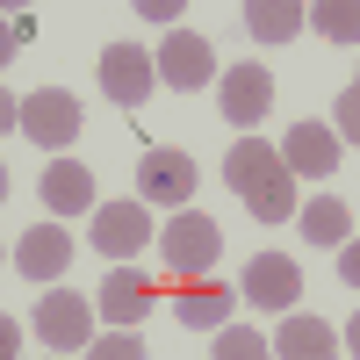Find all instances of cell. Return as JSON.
Segmentation results:
<instances>
[{
    "label": "cell",
    "mask_w": 360,
    "mask_h": 360,
    "mask_svg": "<svg viewBox=\"0 0 360 360\" xmlns=\"http://www.w3.org/2000/svg\"><path fill=\"white\" fill-rule=\"evenodd\" d=\"M224 180L238 188V202L252 209L259 224H288L295 217V188H288V166H281V152L266 137H238L231 152H224Z\"/></svg>",
    "instance_id": "cell-1"
},
{
    "label": "cell",
    "mask_w": 360,
    "mask_h": 360,
    "mask_svg": "<svg viewBox=\"0 0 360 360\" xmlns=\"http://www.w3.org/2000/svg\"><path fill=\"white\" fill-rule=\"evenodd\" d=\"M159 259H166V274L173 288H188V281H209L217 274V259H224V231L202 217V209H173V224L152 238Z\"/></svg>",
    "instance_id": "cell-2"
},
{
    "label": "cell",
    "mask_w": 360,
    "mask_h": 360,
    "mask_svg": "<svg viewBox=\"0 0 360 360\" xmlns=\"http://www.w3.org/2000/svg\"><path fill=\"white\" fill-rule=\"evenodd\" d=\"M86 224H94V231H86V245H94L108 266H130V259L159 238L144 202H94V217H86Z\"/></svg>",
    "instance_id": "cell-3"
},
{
    "label": "cell",
    "mask_w": 360,
    "mask_h": 360,
    "mask_svg": "<svg viewBox=\"0 0 360 360\" xmlns=\"http://www.w3.org/2000/svg\"><path fill=\"white\" fill-rule=\"evenodd\" d=\"M29 332H37L51 353H79L86 339H94V295H79V288H44V303L37 317H29Z\"/></svg>",
    "instance_id": "cell-4"
},
{
    "label": "cell",
    "mask_w": 360,
    "mask_h": 360,
    "mask_svg": "<svg viewBox=\"0 0 360 360\" xmlns=\"http://www.w3.org/2000/svg\"><path fill=\"white\" fill-rule=\"evenodd\" d=\"M15 130L58 159V152L79 137V101L65 94V86H37V94H22V101H15Z\"/></svg>",
    "instance_id": "cell-5"
},
{
    "label": "cell",
    "mask_w": 360,
    "mask_h": 360,
    "mask_svg": "<svg viewBox=\"0 0 360 360\" xmlns=\"http://www.w3.org/2000/svg\"><path fill=\"white\" fill-rule=\"evenodd\" d=\"M152 72L159 86H173V94H195V86H217V51H209L202 29H166V44L152 51Z\"/></svg>",
    "instance_id": "cell-6"
},
{
    "label": "cell",
    "mask_w": 360,
    "mask_h": 360,
    "mask_svg": "<svg viewBox=\"0 0 360 360\" xmlns=\"http://www.w3.org/2000/svg\"><path fill=\"white\" fill-rule=\"evenodd\" d=\"M195 159L173 152V144H152V152L137 159V202L144 209H188L195 202Z\"/></svg>",
    "instance_id": "cell-7"
},
{
    "label": "cell",
    "mask_w": 360,
    "mask_h": 360,
    "mask_svg": "<svg viewBox=\"0 0 360 360\" xmlns=\"http://www.w3.org/2000/svg\"><path fill=\"white\" fill-rule=\"evenodd\" d=\"M217 108H224L231 130L266 123V108H274V72H266L259 58H238L231 72H217Z\"/></svg>",
    "instance_id": "cell-8"
},
{
    "label": "cell",
    "mask_w": 360,
    "mask_h": 360,
    "mask_svg": "<svg viewBox=\"0 0 360 360\" xmlns=\"http://www.w3.org/2000/svg\"><path fill=\"white\" fill-rule=\"evenodd\" d=\"M72 252H79V245L65 238V224H29V231L15 238V274L58 288V281H65V266H72Z\"/></svg>",
    "instance_id": "cell-9"
},
{
    "label": "cell",
    "mask_w": 360,
    "mask_h": 360,
    "mask_svg": "<svg viewBox=\"0 0 360 360\" xmlns=\"http://www.w3.org/2000/svg\"><path fill=\"white\" fill-rule=\"evenodd\" d=\"M152 86H159L152 51H137V44H108V51H101V94H108L115 108H144V101H152Z\"/></svg>",
    "instance_id": "cell-10"
},
{
    "label": "cell",
    "mask_w": 360,
    "mask_h": 360,
    "mask_svg": "<svg viewBox=\"0 0 360 360\" xmlns=\"http://www.w3.org/2000/svg\"><path fill=\"white\" fill-rule=\"evenodd\" d=\"M94 317H108V332H137L152 317V281L137 266H108V281L94 288Z\"/></svg>",
    "instance_id": "cell-11"
},
{
    "label": "cell",
    "mask_w": 360,
    "mask_h": 360,
    "mask_svg": "<svg viewBox=\"0 0 360 360\" xmlns=\"http://www.w3.org/2000/svg\"><path fill=\"white\" fill-rule=\"evenodd\" d=\"M37 195H44V209H51V224H65V217H94V173H86L79 159H51L44 166V180H37Z\"/></svg>",
    "instance_id": "cell-12"
},
{
    "label": "cell",
    "mask_w": 360,
    "mask_h": 360,
    "mask_svg": "<svg viewBox=\"0 0 360 360\" xmlns=\"http://www.w3.org/2000/svg\"><path fill=\"white\" fill-rule=\"evenodd\" d=\"M245 303L288 317V303H303V266H295L288 252H259V259L245 266Z\"/></svg>",
    "instance_id": "cell-13"
},
{
    "label": "cell",
    "mask_w": 360,
    "mask_h": 360,
    "mask_svg": "<svg viewBox=\"0 0 360 360\" xmlns=\"http://www.w3.org/2000/svg\"><path fill=\"white\" fill-rule=\"evenodd\" d=\"M274 152H281L288 173H303V180H332L339 173V137L324 123H288V137L274 144Z\"/></svg>",
    "instance_id": "cell-14"
},
{
    "label": "cell",
    "mask_w": 360,
    "mask_h": 360,
    "mask_svg": "<svg viewBox=\"0 0 360 360\" xmlns=\"http://www.w3.org/2000/svg\"><path fill=\"white\" fill-rule=\"evenodd\" d=\"M173 317L188 324V332H224V324H231V288H224V281H188V288H173Z\"/></svg>",
    "instance_id": "cell-15"
},
{
    "label": "cell",
    "mask_w": 360,
    "mask_h": 360,
    "mask_svg": "<svg viewBox=\"0 0 360 360\" xmlns=\"http://www.w3.org/2000/svg\"><path fill=\"white\" fill-rule=\"evenodd\" d=\"M281 360H324V353H339V339H332V324L324 317H281V332L266 339Z\"/></svg>",
    "instance_id": "cell-16"
},
{
    "label": "cell",
    "mask_w": 360,
    "mask_h": 360,
    "mask_svg": "<svg viewBox=\"0 0 360 360\" xmlns=\"http://www.w3.org/2000/svg\"><path fill=\"white\" fill-rule=\"evenodd\" d=\"M295 224H303V238H310V245H346V238H353V209L339 202V195H317V202H303V209H295Z\"/></svg>",
    "instance_id": "cell-17"
},
{
    "label": "cell",
    "mask_w": 360,
    "mask_h": 360,
    "mask_svg": "<svg viewBox=\"0 0 360 360\" xmlns=\"http://www.w3.org/2000/svg\"><path fill=\"white\" fill-rule=\"evenodd\" d=\"M238 15H245V29L259 44H288L295 29H303V8H295V0H245Z\"/></svg>",
    "instance_id": "cell-18"
},
{
    "label": "cell",
    "mask_w": 360,
    "mask_h": 360,
    "mask_svg": "<svg viewBox=\"0 0 360 360\" xmlns=\"http://www.w3.org/2000/svg\"><path fill=\"white\" fill-rule=\"evenodd\" d=\"M303 22L317 29V37H332V44H360V8L353 0H310Z\"/></svg>",
    "instance_id": "cell-19"
},
{
    "label": "cell",
    "mask_w": 360,
    "mask_h": 360,
    "mask_svg": "<svg viewBox=\"0 0 360 360\" xmlns=\"http://www.w3.org/2000/svg\"><path fill=\"white\" fill-rule=\"evenodd\" d=\"M79 360H144V339L137 332H101V339H86Z\"/></svg>",
    "instance_id": "cell-20"
},
{
    "label": "cell",
    "mask_w": 360,
    "mask_h": 360,
    "mask_svg": "<svg viewBox=\"0 0 360 360\" xmlns=\"http://www.w3.org/2000/svg\"><path fill=\"white\" fill-rule=\"evenodd\" d=\"M324 130L346 137V144H360V94H353V86L339 94V108H332V123H324Z\"/></svg>",
    "instance_id": "cell-21"
},
{
    "label": "cell",
    "mask_w": 360,
    "mask_h": 360,
    "mask_svg": "<svg viewBox=\"0 0 360 360\" xmlns=\"http://www.w3.org/2000/svg\"><path fill=\"white\" fill-rule=\"evenodd\" d=\"M137 15H144V22H159V29H180V22H173V15H180V0H137Z\"/></svg>",
    "instance_id": "cell-22"
},
{
    "label": "cell",
    "mask_w": 360,
    "mask_h": 360,
    "mask_svg": "<svg viewBox=\"0 0 360 360\" xmlns=\"http://www.w3.org/2000/svg\"><path fill=\"white\" fill-rule=\"evenodd\" d=\"M339 281H346V288L360 281V245H353V238H346V245H339Z\"/></svg>",
    "instance_id": "cell-23"
},
{
    "label": "cell",
    "mask_w": 360,
    "mask_h": 360,
    "mask_svg": "<svg viewBox=\"0 0 360 360\" xmlns=\"http://www.w3.org/2000/svg\"><path fill=\"white\" fill-rule=\"evenodd\" d=\"M15 353H22V324L0 317V360H15Z\"/></svg>",
    "instance_id": "cell-24"
},
{
    "label": "cell",
    "mask_w": 360,
    "mask_h": 360,
    "mask_svg": "<svg viewBox=\"0 0 360 360\" xmlns=\"http://www.w3.org/2000/svg\"><path fill=\"white\" fill-rule=\"evenodd\" d=\"M0 123H15V94H8V86H0Z\"/></svg>",
    "instance_id": "cell-25"
},
{
    "label": "cell",
    "mask_w": 360,
    "mask_h": 360,
    "mask_svg": "<svg viewBox=\"0 0 360 360\" xmlns=\"http://www.w3.org/2000/svg\"><path fill=\"white\" fill-rule=\"evenodd\" d=\"M245 360H281V353H274V346H259V353H245Z\"/></svg>",
    "instance_id": "cell-26"
},
{
    "label": "cell",
    "mask_w": 360,
    "mask_h": 360,
    "mask_svg": "<svg viewBox=\"0 0 360 360\" xmlns=\"http://www.w3.org/2000/svg\"><path fill=\"white\" fill-rule=\"evenodd\" d=\"M0 188H8V159H0Z\"/></svg>",
    "instance_id": "cell-27"
},
{
    "label": "cell",
    "mask_w": 360,
    "mask_h": 360,
    "mask_svg": "<svg viewBox=\"0 0 360 360\" xmlns=\"http://www.w3.org/2000/svg\"><path fill=\"white\" fill-rule=\"evenodd\" d=\"M324 360H346V353H324Z\"/></svg>",
    "instance_id": "cell-28"
},
{
    "label": "cell",
    "mask_w": 360,
    "mask_h": 360,
    "mask_svg": "<svg viewBox=\"0 0 360 360\" xmlns=\"http://www.w3.org/2000/svg\"><path fill=\"white\" fill-rule=\"evenodd\" d=\"M202 360H217V353H202Z\"/></svg>",
    "instance_id": "cell-29"
}]
</instances>
